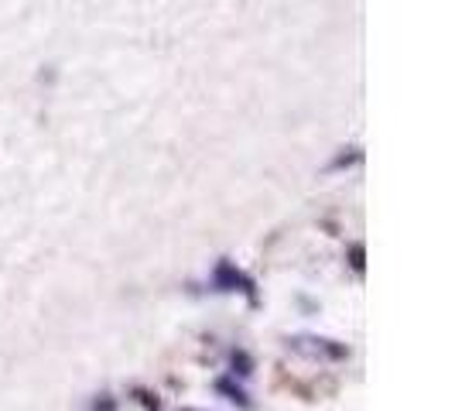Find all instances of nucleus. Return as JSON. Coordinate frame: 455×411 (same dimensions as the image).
Instances as JSON below:
<instances>
[{"mask_svg": "<svg viewBox=\"0 0 455 411\" xmlns=\"http://www.w3.org/2000/svg\"><path fill=\"white\" fill-rule=\"evenodd\" d=\"M212 285L220 288V292H243V295L257 302V292H253V281L247 274H240L229 261H220V268H216V278H212Z\"/></svg>", "mask_w": 455, "mask_h": 411, "instance_id": "1", "label": "nucleus"}, {"mask_svg": "<svg viewBox=\"0 0 455 411\" xmlns=\"http://www.w3.org/2000/svg\"><path fill=\"white\" fill-rule=\"evenodd\" d=\"M216 391H220V394H227L229 401H233V405H240V408H251V401H247V394H243V391L240 388H233V384H229L227 377H223V381H216Z\"/></svg>", "mask_w": 455, "mask_h": 411, "instance_id": "2", "label": "nucleus"}, {"mask_svg": "<svg viewBox=\"0 0 455 411\" xmlns=\"http://www.w3.org/2000/svg\"><path fill=\"white\" fill-rule=\"evenodd\" d=\"M185 411H192V408H185Z\"/></svg>", "mask_w": 455, "mask_h": 411, "instance_id": "3", "label": "nucleus"}]
</instances>
